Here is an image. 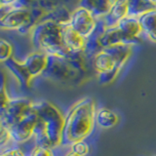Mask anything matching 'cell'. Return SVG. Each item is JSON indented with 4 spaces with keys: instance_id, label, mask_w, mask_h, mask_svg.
<instances>
[{
    "instance_id": "1",
    "label": "cell",
    "mask_w": 156,
    "mask_h": 156,
    "mask_svg": "<svg viewBox=\"0 0 156 156\" xmlns=\"http://www.w3.org/2000/svg\"><path fill=\"white\" fill-rule=\"evenodd\" d=\"M37 115V123L34 129V143L36 145L55 150L62 145V132L66 116L58 107L48 101L33 104Z\"/></svg>"
},
{
    "instance_id": "2",
    "label": "cell",
    "mask_w": 156,
    "mask_h": 156,
    "mask_svg": "<svg viewBox=\"0 0 156 156\" xmlns=\"http://www.w3.org/2000/svg\"><path fill=\"white\" fill-rule=\"evenodd\" d=\"M96 105L91 98H84L67 111L62 132V145L70 146L85 140L96 125Z\"/></svg>"
},
{
    "instance_id": "3",
    "label": "cell",
    "mask_w": 156,
    "mask_h": 156,
    "mask_svg": "<svg viewBox=\"0 0 156 156\" xmlns=\"http://www.w3.org/2000/svg\"><path fill=\"white\" fill-rule=\"evenodd\" d=\"M30 40L35 51H40L48 56L66 58L69 51L62 40V27L52 21H40L30 32Z\"/></svg>"
},
{
    "instance_id": "4",
    "label": "cell",
    "mask_w": 156,
    "mask_h": 156,
    "mask_svg": "<svg viewBox=\"0 0 156 156\" xmlns=\"http://www.w3.org/2000/svg\"><path fill=\"white\" fill-rule=\"evenodd\" d=\"M33 104L24 98L11 100L4 109L0 110V123L6 128L16 124L32 111Z\"/></svg>"
},
{
    "instance_id": "5",
    "label": "cell",
    "mask_w": 156,
    "mask_h": 156,
    "mask_svg": "<svg viewBox=\"0 0 156 156\" xmlns=\"http://www.w3.org/2000/svg\"><path fill=\"white\" fill-rule=\"evenodd\" d=\"M78 73L73 69L66 58L61 56H48V63L43 76L56 82H67Z\"/></svg>"
},
{
    "instance_id": "6",
    "label": "cell",
    "mask_w": 156,
    "mask_h": 156,
    "mask_svg": "<svg viewBox=\"0 0 156 156\" xmlns=\"http://www.w3.org/2000/svg\"><path fill=\"white\" fill-rule=\"evenodd\" d=\"M37 123V115L34 109L27 115L23 119L17 122L16 124L8 127V130L12 136L14 143L17 144H22L27 143L34 136V129Z\"/></svg>"
},
{
    "instance_id": "7",
    "label": "cell",
    "mask_w": 156,
    "mask_h": 156,
    "mask_svg": "<svg viewBox=\"0 0 156 156\" xmlns=\"http://www.w3.org/2000/svg\"><path fill=\"white\" fill-rule=\"evenodd\" d=\"M98 19L90 11L82 7H77L71 13L69 26L81 36L87 38L96 27Z\"/></svg>"
},
{
    "instance_id": "8",
    "label": "cell",
    "mask_w": 156,
    "mask_h": 156,
    "mask_svg": "<svg viewBox=\"0 0 156 156\" xmlns=\"http://www.w3.org/2000/svg\"><path fill=\"white\" fill-rule=\"evenodd\" d=\"M106 28L107 27L105 23L104 22V20L101 18L98 19L95 29L86 38L85 41V48L83 53L85 54L88 60H93L96 55H98V54L104 50V47H102L101 43V39L102 35L105 34Z\"/></svg>"
},
{
    "instance_id": "9",
    "label": "cell",
    "mask_w": 156,
    "mask_h": 156,
    "mask_svg": "<svg viewBox=\"0 0 156 156\" xmlns=\"http://www.w3.org/2000/svg\"><path fill=\"white\" fill-rule=\"evenodd\" d=\"M140 42V39L129 37L124 32H122L117 27H107L101 39V43L104 49L112 45H117V44H126V45L133 46L136 44H139Z\"/></svg>"
},
{
    "instance_id": "10",
    "label": "cell",
    "mask_w": 156,
    "mask_h": 156,
    "mask_svg": "<svg viewBox=\"0 0 156 156\" xmlns=\"http://www.w3.org/2000/svg\"><path fill=\"white\" fill-rule=\"evenodd\" d=\"M24 66L27 68L32 78L43 75L48 63V55L40 51L30 53L23 61Z\"/></svg>"
},
{
    "instance_id": "11",
    "label": "cell",
    "mask_w": 156,
    "mask_h": 156,
    "mask_svg": "<svg viewBox=\"0 0 156 156\" xmlns=\"http://www.w3.org/2000/svg\"><path fill=\"white\" fill-rule=\"evenodd\" d=\"M4 65L6 66L7 69L11 72L14 75V77L17 79L20 86L23 88L30 87L31 81L33 78L30 75V73L28 72L27 68L24 66L23 62H20L17 58L12 57L11 58H9L8 61L5 62Z\"/></svg>"
},
{
    "instance_id": "12",
    "label": "cell",
    "mask_w": 156,
    "mask_h": 156,
    "mask_svg": "<svg viewBox=\"0 0 156 156\" xmlns=\"http://www.w3.org/2000/svg\"><path fill=\"white\" fill-rule=\"evenodd\" d=\"M126 16H128V0H117L111 5L108 13L101 19L107 27H116Z\"/></svg>"
},
{
    "instance_id": "13",
    "label": "cell",
    "mask_w": 156,
    "mask_h": 156,
    "mask_svg": "<svg viewBox=\"0 0 156 156\" xmlns=\"http://www.w3.org/2000/svg\"><path fill=\"white\" fill-rule=\"evenodd\" d=\"M62 40L66 48L69 52H83L86 38L81 36L69 26L62 27Z\"/></svg>"
},
{
    "instance_id": "14",
    "label": "cell",
    "mask_w": 156,
    "mask_h": 156,
    "mask_svg": "<svg viewBox=\"0 0 156 156\" xmlns=\"http://www.w3.org/2000/svg\"><path fill=\"white\" fill-rule=\"evenodd\" d=\"M104 51L112 58L116 66L122 69V67L125 66V63L132 55V46L126 45V44H117V45L105 48Z\"/></svg>"
},
{
    "instance_id": "15",
    "label": "cell",
    "mask_w": 156,
    "mask_h": 156,
    "mask_svg": "<svg viewBox=\"0 0 156 156\" xmlns=\"http://www.w3.org/2000/svg\"><path fill=\"white\" fill-rule=\"evenodd\" d=\"M71 13V10L66 7L65 5H60L52 11L44 14L40 21H52L62 27H66L70 23Z\"/></svg>"
},
{
    "instance_id": "16",
    "label": "cell",
    "mask_w": 156,
    "mask_h": 156,
    "mask_svg": "<svg viewBox=\"0 0 156 156\" xmlns=\"http://www.w3.org/2000/svg\"><path fill=\"white\" fill-rule=\"evenodd\" d=\"M79 7L90 11L97 19L104 18L111 7L110 0H80Z\"/></svg>"
},
{
    "instance_id": "17",
    "label": "cell",
    "mask_w": 156,
    "mask_h": 156,
    "mask_svg": "<svg viewBox=\"0 0 156 156\" xmlns=\"http://www.w3.org/2000/svg\"><path fill=\"white\" fill-rule=\"evenodd\" d=\"M116 27L129 37L135 39H140V36L143 33V30H141L138 18L126 16L124 19L121 20Z\"/></svg>"
},
{
    "instance_id": "18",
    "label": "cell",
    "mask_w": 156,
    "mask_h": 156,
    "mask_svg": "<svg viewBox=\"0 0 156 156\" xmlns=\"http://www.w3.org/2000/svg\"><path fill=\"white\" fill-rule=\"evenodd\" d=\"M156 9V4L151 0H128V16L139 18L141 15Z\"/></svg>"
},
{
    "instance_id": "19",
    "label": "cell",
    "mask_w": 156,
    "mask_h": 156,
    "mask_svg": "<svg viewBox=\"0 0 156 156\" xmlns=\"http://www.w3.org/2000/svg\"><path fill=\"white\" fill-rule=\"evenodd\" d=\"M118 116L114 111L102 107L96 112V124L102 129H109L118 123Z\"/></svg>"
},
{
    "instance_id": "20",
    "label": "cell",
    "mask_w": 156,
    "mask_h": 156,
    "mask_svg": "<svg viewBox=\"0 0 156 156\" xmlns=\"http://www.w3.org/2000/svg\"><path fill=\"white\" fill-rule=\"evenodd\" d=\"M92 66L98 73L111 70L116 66L112 58L104 50L94 57L92 60Z\"/></svg>"
},
{
    "instance_id": "21",
    "label": "cell",
    "mask_w": 156,
    "mask_h": 156,
    "mask_svg": "<svg viewBox=\"0 0 156 156\" xmlns=\"http://www.w3.org/2000/svg\"><path fill=\"white\" fill-rule=\"evenodd\" d=\"M66 58L78 74H82V73H85L87 71V66L89 60L83 52H69Z\"/></svg>"
},
{
    "instance_id": "22",
    "label": "cell",
    "mask_w": 156,
    "mask_h": 156,
    "mask_svg": "<svg viewBox=\"0 0 156 156\" xmlns=\"http://www.w3.org/2000/svg\"><path fill=\"white\" fill-rule=\"evenodd\" d=\"M143 33L148 34L156 29V9L141 15L138 18Z\"/></svg>"
},
{
    "instance_id": "23",
    "label": "cell",
    "mask_w": 156,
    "mask_h": 156,
    "mask_svg": "<svg viewBox=\"0 0 156 156\" xmlns=\"http://www.w3.org/2000/svg\"><path fill=\"white\" fill-rule=\"evenodd\" d=\"M121 70V68L118 66H115L113 69L98 73V82L101 85H108L110 83L113 82L116 77L118 76L119 72Z\"/></svg>"
},
{
    "instance_id": "24",
    "label": "cell",
    "mask_w": 156,
    "mask_h": 156,
    "mask_svg": "<svg viewBox=\"0 0 156 156\" xmlns=\"http://www.w3.org/2000/svg\"><path fill=\"white\" fill-rule=\"evenodd\" d=\"M13 57V46L9 41L1 39L0 41V62H5Z\"/></svg>"
},
{
    "instance_id": "25",
    "label": "cell",
    "mask_w": 156,
    "mask_h": 156,
    "mask_svg": "<svg viewBox=\"0 0 156 156\" xmlns=\"http://www.w3.org/2000/svg\"><path fill=\"white\" fill-rule=\"evenodd\" d=\"M27 156H55V153H54V149L43 147V146L35 144L30 149Z\"/></svg>"
},
{
    "instance_id": "26",
    "label": "cell",
    "mask_w": 156,
    "mask_h": 156,
    "mask_svg": "<svg viewBox=\"0 0 156 156\" xmlns=\"http://www.w3.org/2000/svg\"><path fill=\"white\" fill-rule=\"evenodd\" d=\"M69 147L72 151H74L75 153H77L80 156H86V155H88V153H89V151H90L89 145H88V144L85 140L78 141V143L73 144L72 145L69 146Z\"/></svg>"
},
{
    "instance_id": "27",
    "label": "cell",
    "mask_w": 156,
    "mask_h": 156,
    "mask_svg": "<svg viewBox=\"0 0 156 156\" xmlns=\"http://www.w3.org/2000/svg\"><path fill=\"white\" fill-rule=\"evenodd\" d=\"M0 143H1L0 144H1V152L4 150L5 147H8L10 143H14L9 130L2 125H1V131H0Z\"/></svg>"
},
{
    "instance_id": "28",
    "label": "cell",
    "mask_w": 156,
    "mask_h": 156,
    "mask_svg": "<svg viewBox=\"0 0 156 156\" xmlns=\"http://www.w3.org/2000/svg\"><path fill=\"white\" fill-rule=\"evenodd\" d=\"M8 93L5 88V82H4V76H2V83H1V90H0V110L4 109L10 102Z\"/></svg>"
},
{
    "instance_id": "29",
    "label": "cell",
    "mask_w": 156,
    "mask_h": 156,
    "mask_svg": "<svg viewBox=\"0 0 156 156\" xmlns=\"http://www.w3.org/2000/svg\"><path fill=\"white\" fill-rule=\"evenodd\" d=\"M0 156H27L26 152L20 147H12L1 152Z\"/></svg>"
},
{
    "instance_id": "30",
    "label": "cell",
    "mask_w": 156,
    "mask_h": 156,
    "mask_svg": "<svg viewBox=\"0 0 156 156\" xmlns=\"http://www.w3.org/2000/svg\"><path fill=\"white\" fill-rule=\"evenodd\" d=\"M62 5H65L66 7L70 9L71 11L75 10L77 7H79V2L80 0H61Z\"/></svg>"
},
{
    "instance_id": "31",
    "label": "cell",
    "mask_w": 156,
    "mask_h": 156,
    "mask_svg": "<svg viewBox=\"0 0 156 156\" xmlns=\"http://www.w3.org/2000/svg\"><path fill=\"white\" fill-rule=\"evenodd\" d=\"M16 2L17 0H0V5L1 6H10L14 8Z\"/></svg>"
},
{
    "instance_id": "32",
    "label": "cell",
    "mask_w": 156,
    "mask_h": 156,
    "mask_svg": "<svg viewBox=\"0 0 156 156\" xmlns=\"http://www.w3.org/2000/svg\"><path fill=\"white\" fill-rule=\"evenodd\" d=\"M146 36L148 37L149 40L153 41V42H156V29H155V30H153V31L149 32L148 34H146Z\"/></svg>"
},
{
    "instance_id": "33",
    "label": "cell",
    "mask_w": 156,
    "mask_h": 156,
    "mask_svg": "<svg viewBox=\"0 0 156 156\" xmlns=\"http://www.w3.org/2000/svg\"><path fill=\"white\" fill-rule=\"evenodd\" d=\"M65 156H80V155H78L77 153L74 152V151H72V150L70 149L69 151H67Z\"/></svg>"
},
{
    "instance_id": "34",
    "label": "cell",
    "mask_w": 156,
    "mask_h": 156,
    "mask_svg": "<svg viewBox=\"0 0 156 156\" xmlns=\"http://www.w3.org/2000/svg\"><path fill=\"white\" fill-rule=\"evenodd\" d=\"M116 1H117V0H110V4H111V5H112V4H114Z\"/></svg>"
},
{
    "instance_id": "35",
    "label": "cell",
    "mask_w": 156,
    "mask_h": 156,
    "mask_svg": "<svg viewBox=\"0 0 156 156\" xmlns=\"http://www.w3.org/2000/svg\"><path fill=\"white\" fill-rule=\"evenodd\" d=\"M151 1H153V2H154V3L156 4V0H151Z\"/></svg>"
}]
</instances>
